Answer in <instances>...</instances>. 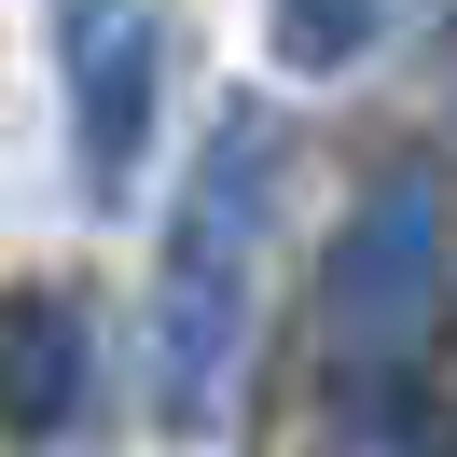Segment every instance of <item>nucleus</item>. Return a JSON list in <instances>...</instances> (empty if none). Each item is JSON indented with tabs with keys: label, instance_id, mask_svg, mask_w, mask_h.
<instances>
[{
	"label": "nucleus",
	"instance_id": "obj_1",
	"mask_svg": "<svg viewBox=\"0 0 457 457\" xmlns=\"http://www.w3.org/2000/svg\"><path fill=\"white\" fill-rule=\"evenodd\" d=\"M278 180H291V125L263 97H222V125L195 139V180L167 208V263H153V416L180 444H208L222 402H236L263 236H278Z\"/></svg>",
	"mask_w": 457,
	"mask_h": 457
},
{
	"label": "nucleus",
	"instance_id": "obj_2",
	"mask_svg": "<svg viewBox=\"0 0 457 457\" xmlns=\"http://www.w3.org/2000/svg\"><path fill=\"white\" fill-rule=\"evenodd\" d=\"M444 291H457V222H444V180L388 167L361 208H346L333 263H319V361L346 388H402L444 333Z\"/></svg>",
	"mask_w": 457,
	"mask_h": 457
},
{
	"label": "nucleus",
	"instance_id": "obj_3",
	"mask_svg": "<svg viewBox=\"0 0 457 457\" xmlns=\"http://www.w3.org/2000/svg\"><path fill=\"white\" fill-rule=\"evenodd\" d=\"M97 402V333L70 291H0V444H70Z\"/></svg>",
	"mask_w": 457,
	"mask_h": 457
},
{
	"label": "nucleus",
	"instance_id": "obj_4",
	"mask_svg": "<svg viewBox=\"0 0 457 457\" xmlns=\"http://www.w3.org/2000/svg\"><path fill=\"white\" fill-rule=\"evenodd\" d=\"M153 84H167V29H112L70 56V97H84V195L112 208L125 180H139V139H153Z\"/></svg>",
	"mask_w": 457,
	"mask_h": 457
},
{
	"label": "nucleus",
	"instance_id": "obj_5",
	"mask_svg": "<svg viewBox=\"0 0 457 457\" xmlns=\"http://www.w3.org/2000/svg\"><path fill=\"white\" fill-rule=\"evenodd\" d=\"M374 29H388V0H263V42H278V70H346Z\"/></svg>",
	"mask_w": 457,
	"mask_h": 457
},
{
	"label": "nucleus",
	"instance_id": "obj_6",
	"mask_svg": "<svg viewBox=\"0 0 457 457\" xmlns=\"http://www.w3.org/2000/svg\"><path fill=\"white\" fill-rule=\"evenodd\" d=\"M319 457H457V444H444L429 416H374V429H333Z\"/></svg>",
	"mask_w": 457,
	"mask_h": 457
},
{
	"label": "nucleus",
	"instance_id": "obj_7",
	"mask_svg": "<svg viewBox=\"0 0 457 457\" xmlns=\"http://www.w3.org/2000/svg\"><path fill=\"white\" fill-rule=\"evenodd\" d=\"M153 0H56V56H84V42H112V29H139Z\"/></svg>",
	"mask_w": 457,
	"mask_h": 457
}]
</instances>
